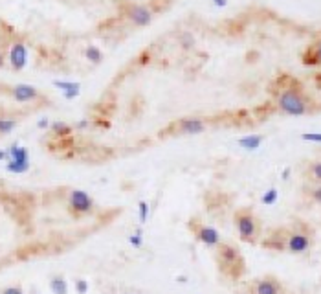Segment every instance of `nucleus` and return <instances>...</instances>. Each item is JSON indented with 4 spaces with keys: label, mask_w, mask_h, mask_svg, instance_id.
<instances>
[{
    "label": "nucleus",
    "mask_w": 321,
    "mask_h": 294,
    "mask_svg": "<svg viewBox=\"0 0 321 294\" xmlns=\"http://www.w3.org/2000/svg\"><path fill=\"white\" fill-rule=\"evenodd\" d=\"M123 294H140V292H123Z\"/></svg>",
    "instance_id": "obj_36"
},
{
    "label": "nucleus",
    "mask_w": 321,
    "mask_h": 294,
    "mask_svg": "<svg viewBox=\"0 0 321 294\" xmlns=\"http://www.w3.org/2000/svg\"><path fill=\"white\" fill-rule=\"evenodd\" d=\"M277 199H279V192H277L276 187H270V190H268V192L261 197V202L266 204V206H272V204H276L277 202Z\"/></svg>",
    "instance_id": "obj_24"
},
{
    "label": "nucleus",
    "mask_w": 321,
    "mask_h": 294,
    "mask_svg": "<svg viewBox=\"0 0 321 294\" xmlns=\"http://www.w3.org/2000/svg\"><path fill=\"white\" fill-rule=\"evenodd\" d=\"M129 243L134 246V248H142L143 246V237H142V228H138L132 236H129Z\"/></svg>",
    "instance_id": "obj_26"
},
{
    "label": "nucleus",
    "mask_w": 321,
    "mask_h": 294,
    "mask_svg": "<svg viewBox=\"0 0 321 294\" xmlns=\"http://www.w3.org/2000/svg\"><path fill=\"white\" fill-rule=\"evenodd\" d=\"M77 127H79V129H85V127H88V120H81L79 123H77Z\"/></svg>",
    "instance_id": "obj_32"
},
{
    "label": "nucleus",
    "mask_w": 321,
    "mask_h": 294,
    "mask_svg": "<svg viewBox=\"0 0 321 294\" xmlns=\"http://www.w3.org/2000/svg\"><path fill=\"white\" fill-rule=\"evenodd\" d=\"M307 178L310 184L321 186V160H314L307 165Z\"/></svg>",
    "instance_id": "obj_17"
},
{
    "label": "nucleus",
    "mask_w": 321,
    "mask_h": 294,
    "mask_svg": "<svg viewBox=\"0 0 321 294\" xmlns=\"http://www.w3.org/2000/svg\"><path fill=\"white\" fill-rule=\"evenodd\" d=\"M37 127H39V129H46V127H50L48 118H42V120H39V123H37Z\"/></svg>",
    "instance_id": "obj_30"
},
{
    "label": "nucleus",
    "mask_w": 321,
    "mask_h": 294,
    "mask_svg": "<svg viewBox=\"0 0 321 294\" xmlns=\"http://www.w3.org/2000/svg\"><path fill=\"white\" fill-rule=\"evenodd\" d=\"M288 230L290 228H277V230H273V232L263 241V246L264 248H268V250H277V252L285 250L286 237H288Z\"/></svg>",
    "instance_id": "obj_13"
},
{
    "label": "nucleus",
    "mask_w": 321,
    "mask_h": 294,
    "mask_svg": "<svg viewBox=\"0 0 321 294\" xmlns=\"http://www.w3.org/2000/svg\"><path fill=\"white\" fill-rule=\"evenodd\" d=\"M276 107L286 116H305L314 111V103L295 83V85L283 87L276 94Z\"/></svg>",
    "instance_id": "obj_1"
},
{
    "label": "nucleus",
    "mask_w": 321,
    "mask_h": 294,
    "mask_svg": "<svg viewBox=\"0 0 321 294\" xmlns=\"http://www.w3.org/2000/svg\"><path fill=\"white\" fill-rule=\"evenodd\" d=\"M290 175V170H285V173H283V178H286Z\"/></svg>",
    "instance_id": "obj_35"
},
{
    "label": "nucleus",
    "mask_w": 321,
    "mask_h": 294,
    "mask_svg": "<svg viewBox=\"0 0 321 294\" xmlns=\"http://www.w3.org/2000/svg\"><path fill=\"white\" fill-rule=\"evenodd\" d=\"M213 2V6H217V8H226L227 6V0H211Z\"/></svg>",
    "instance_id": "obj_31"
},
{
    "label": "nucleus",
    "mask_w": 321,
    "mask_h": 294,
    "mask_svg": "<svg viewBox=\"0 0 321 294\" xmlns=\"http://www.w3.org/2000/svg\"><path fill=\"white\" fill-rule=\"evenodd\" d=\"M85 59L88 62H92V65H99V62L103 61V52L98 48V46L90 45L85 48Z\"/></svg>",
    "instance_id": "obj_20"
},
{
    "label": "nucleus",
    "mask_w": 321,
    "mask_h": 294,
    "mask_svg": "<svg viewBox=\"0 0 321 294\" xmlns=\"http://www.w3.org/2000/svg\"><path fill=\"white\" fill-rule=\"evenodd\" d=\"M68 206H70V212L76 217H83V215H88L94 212L92 197L83 190H72L68 193Z\"/></svg>",
    "instance_id": "obj_7"
},
{
    "label": "nucleus",
    "mask_w": 321,
    "mask_h": 294,
    "mask_svg": "<svg viewBox=\"0 0 321 294\" xmlns=\"http://www.w3.org/2000/svg\"><path fill=\"white\" fill-rule=\"evenodd\" d=\"M8 62L9 67L13 68V70L20 72L26 68L28 65V48L24 45L22 40H15L13 45L9 46V52H8Z\"/></svg>",
    "instance_id": "obj_11"
},
{
    "label": "nucleus",
    "mask_w": 321,
    "mask_h": 294,
    "mask_svg": "<svg viewBox=\"0 0 321 294\" xmlns=\"http://www.w3.org/2000/svg\"><path fill=\"white\" fill-rule=\"evenodd\" d=\"M312 234L301 228H290L288 237H286V246L285 250L290 254H305L312 248Z\"/></svg>",
    "instance_id": "obj_5"
},
{
    "label": "nucleus",
    "mask_w": 321,
    "mask_h": 294,
    "mask_svg": "<svg viewBox=\"0 0 321 294\" xmlns=\"http://www.w3.org/2000/svg\"><path fill=\"white\" fill-rule=\"evenodd\" d=\"M233 221H235V228L241 241L255 245L261 237V221H259L257 215L250 208H241L235 212Z\"/></svg>",
    "instance_id": "obj_3"
},
{
    "label": "nucleus",
    "mask_w": 321,
    "mask_h": 294,
    "mask_svg": "<svg viewBox=\"0 0 321 294\" xmlns=\"http://www.w3.org/2000/svg\"><path fill=\"white\" fill-rule=\"evenodd\" d=\"M123 17L129 20L132 26L136 28H147L154 20V11L151 9V6L147 4H127Z\"/></svg>",
    "instance_id": "obj_6"
},
{
    "label": "nucleus",
    "mask_w": 321,
    "mask_h": 294,
    "mask_svg": "<svg viewBox=\"0 0 321 294\" xmlns=\"http://www.w3.org/2000/svg\"><path fill=\"white\" fill-rule=\"evenodd\" d=\"M17 127V120L11 116H0V134H9Z\"/></svg>",
    "instance_id": "obj_22"
},
{
    "label": "nucleus",
    "mask_w": 321,
    "mask_h": 294,
    "mask_svg": "<svg viewBox=\"0 0 321 294\" xmlns=\"http://www.w3.org/2000/svg\"><path fill=\"white\" fill-rule=\"evenodd\" d=\"M54 87L63 90V96L66 99H76L81 94V85L76 81H54Z\"/></svg>",
    "instance_id": "obj_15"
},
{
    "label": "nucleus",
    "mask_w": 321,
    "mask_h": 294,
    "mask_svg": "<svg viewBox=\"0 0 321 294\" xmlns=\"http://www.w3.org/2000/svg\"><path fill=\"white\" fill-rule=\"evenodd\" d=\"M50 289L54 294H68V283L63 276H54L50 280Z\"/></svg>",
    "instance_id": "obj_18"
},
{
    "label": "nucleus",
    "mask_w": 321,
    "mask_h": 294,
    "mask_svg": "<svg viewBox=\"0 0 321 294\" xmlns=\"http://www.w3.org/2000/svg\"><path fill=\"white\" fill-rule=\"evenodd\" d=\"M263 142L264 136H261V134H250V136H242L237 143H239V147L246 149V151H257L259 147L263 145Z\"/></svg>",
    "instance_id": "obj_16"
},
{
    "label": "nucleus",
    "mask_w": 321,
    "mask_h": 294,
    "mask_svg": "<svg viewBox=\"0 0 321 294\" xmlns=\"http://www.w3.org/2000/svg\"><path fill=\"white\" fill-rule=\"evenodd\" d=\"M32 294H39V292H37V290H33V292Z\"/></svg>",
    "instance_id": "obj_37"
},
{
    "label": "nucleus",
    "mask_w": 321,
    "mask_h": 294,
    "mask_svg": "<svg viewBox=\"0 0 321 294\" xmlns=\"http://www.w3.org/2000/svg\"><path fill=\"white\" fill-rule=\"evenodd\" d=\"M217 263H219L220 272L230 280H239L246 270L242 254L230 243H220L217 246Z\"/></svg>",
    "instance_id": "obj_2"
},
{
    "label": "nucleus",
    "mask_w": 321,
    "mask_h": 294,
    "mask_svg": "<svg viewBox=\"0 0 321 294\" xmlns=\"http://www.w3.org/2000/svg\"><path fill=\"white\" fill-rule=\"evenodd\" d=\"M50 127H52V133H54L57 138H68L72 134V127L68 123H64V121H54Z\"/></svg>",
    "instance_id": "obj_19"
},
{
    "label": "nucleus",
    "mask_w": 321,
    "mask_h": 294,
    "mask_svg": "<svg viewBox=\"0 0 321 294\" xmlns=\"http://www.w3.org/2000/svg\"><path fill=\"white\" fill-rule=\"evenodd\" d=\"M189 228H191L193 234H195L196 241H200L202 245H205V246H219L220 243H222L219 230H217V228H213V226H210V224L196 223V219H193L191 224H189Z\"/></svg>",
    "instance_id": "obj_8"
},
{
    "label": "nucleus",
    "mask_w": 321,
    "mask_h": 294,
    "mask_svg": "<svg viewBox=\"0 0 321 294\" xmlns=\"http://www.w3.org/2000/svg\"><path fill=\"white\" fill-rule=\"evenodd\" d=\"M301 61L307 67H321V35L314 40L312 45L307 46V50L301 55Z\"/></svg>",
    "instance_id": "obj_14"
},
{
    "label": "nucleus",
    "mask_w": 321,
    "mask_h": 294,
    "mask_svg": "<svg viewBox=\"0 0 321 294\" xmlns=\"http://www.w3.org/2000/svg\"><path fill=\"white\" fill-rule=\"evenodd\" d=\"M74 287H76V292L77 294H86V292H88V281H86V280H76Z\"/></svg>",
    "instance_id": "obj_28"
},
{
    "label": "nucleus",
    "mask_w": 321,
    "mask_h": 294,
    "mask_svg": "<svg viewBox=\"0 0 321 294\" xmlns=\"http://www.w3.org/2000/svg\"><path fill=\"white\" fill-rule=\"evenodd\" d=\"M178 45L182 46L184 50H193L195 48V45H196V40H195V35H193L191 31H182L178 35Z\"/></svg>",
    "instance_id": "obj_21"
},
{
    "label": "nucleus",
    "mask_w": 321,
    "mask_h": 294,
    "mask_svg": "<svg viewBox=\"0 0 321 294\" xmlns=\"http://www.w3.org/2000/svg\"><path fill=\"white\" fill-rule=\"evenodd\" d=\"M174 134H188V136H195L205 131V120L202 118H182L174 125L169 127Z\"/></svg>",
    "instance_id": "obj_10"
},
{
    "label": "nucleus",
    "mask_w": 321,
    "mask_h": 294,
    "mask_svg": "<svg viewBox=\"0 0 321 294\" xmlns=\"http://www.w3.org/2000/svg\"><path fill=\"white\" fill-rule=\"evenodd\" d=\"M149 212H151V208H149V202L147 201H140L138 202V219H140V224H145V223H147Z\"/></svg>",
    "instance_id": "obj_25"
},
{
    "label": "nucleus",
    "mask_w": 321,
    "mask_h": 294,
    "mask_svg": "<svg viewBox=\"0 0 321 294\" xmlns=\"http://www.w3.org/2000/svg\"><path fill=\"white\" fill-rule=\"evenodd\" d=\"M305 193H307V197L312 202H316V204H321V186H317V184H312L310 187H307V190H305Z\"/></svg>",
    "instance_id": "obj_23"
},
{
    "label": "nucleus",
    "mask_w": 321,
    "mask_h": 294,
    "mask_svg": "<svg viewBox=\"0 0 321 294\" xmlns=\"http://www.w3.org/2000/svg\"><path fill=\"white\" fill-rule=\"evenodd\" d=\"M251 294H285V287L276 276H263L251 281Z\"/></svg>",
    "instance_id": "obj_9"
},
{
    "label": "nucleus",
    "mask_w": 321,
    "mask_h": 294,
    "mask_svg": "<svg viewBox=\"0 0 321 294\" xmlns=\"http://www.w3.org/2000/svg\"><path fill=\"white\" fill-rule=\"evenodd\" d=\"M9 96L18 103H30L39 99L40 92L32 85H26V83H20V85H13L9 89Z\"/></svg>",
    "instance_id": "obj_12"
},
{
    "label": "nucleus",
    "mask_w": 321,
    "mask_h": 294,
    "mask_svg": "<svg viewBox=\"0 0 321 294\" xmlns=\"http://www.w3.org/2000/svg\"><path fill=\"white\" fill-rule=\"evenodd\" d=\"M6 158H8V155H6V151H4V149H0V162H4Z\"/></svg>",
    "instance_id": "obj_33"
},
{
    "label": "nucleus",
    "mask_w": 321,
    "mask_h": 294,
    "mask_svg": "<svg viewBox=\"0 0 321 294\" xmlns=\"http://www.w3.org/2000/svg\"><path fill=\"white\" fill-rule=\"evenodd\" d=\"M0 294H24V290H22V287L13 285V287H8V289H4Z\"/></svg>",
    "instance_id": "obj_29"
},
{
    "label": "nucleus",
    "mask_w": 321,
    "mask_h": 294,
    "mask_svg": "<svg viewBox=\"0 0 321 294\" xmlns=\"http://www.w3.org/2000/svg\"><path fill=\"white\" fill-rule=\"evenodd\" d=\"M301 140L312 143H321V133H303L301 134Z\"/></svg>",
    "instance_id": "obj_27"
},
{
    "label": "nucleus",
    "mask_w": 321,
    "mask_h": 294,
    "mask_svg": "<svg viewBox=\"0 0 321 294\" xmlns=\"http://www.w3.org/2000/svg\"><path fill=\"white\" fill-rule=\"evenodd\" d=\"M4 62H6V57H4V54H2V52H0V68L4 67Z\"/></svg>",
    "instance_id": "obj_34"
},
{
    "label": "nucleus",
    "mask_w": 321,
    "mask_h": 294,
    "mask_svg": "<svg viewBox=\"0 0 321 294\" xmlns=\"http://www.w3.org/2000/svg\"><path fill=\"white\" fill-rule=\"evenodd\" d=\"M6 170L9 173H15V175H20V173H26L30 170V153L24 145L20 143H11V145L6 149Z\"/></svg>",
    "instance_id": "obj_4"
}]
</instances>
